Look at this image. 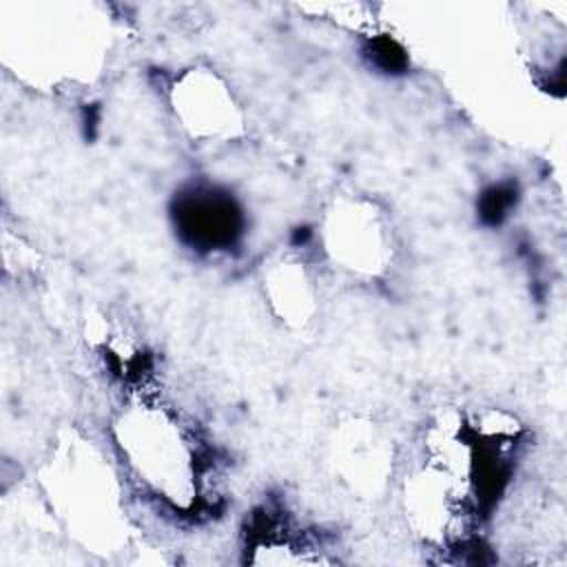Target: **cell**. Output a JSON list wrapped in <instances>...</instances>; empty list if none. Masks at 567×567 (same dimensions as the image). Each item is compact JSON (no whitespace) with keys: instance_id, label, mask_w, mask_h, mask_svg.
<instances>
[{"instance_id":"2","label":"cell","mask_w":567,"mask_h":567,"mask_svg":"<svg viewBox=\"0 0 567 567\" xmlns=\"http://www.w3.org/2000/svg\"><path fill=\"white\" fill-rule=\"evenodd\" d=\"M175 226L184 244L202 252L230 250L244 233L237 202L219 188L195 186L177 197Z\"/></svg>"},{"instance_id":"4","label":"cell","mask_w":567,"mask_h":567,"mask_svg":"<svg viewBox=\"0 0 567 567\" xmlns=\"http://www.w3.org/2000/svg\"><path fill=\"white\" fill-rule=\"evenodd\" d=\"M175 111L193 135L217 137L230 133L237 122L230 93L206 71H193L175 84Z\"/></svg>"},{"instance_id":"5","label":"cell","mask_w":567,"mask_h":567,"mask_svg":"<svg viewBox=\"0 0 567 567\" xmlns=\"http://www.w3.org/2000/svg\"><path fill=\"white\" fill-rule=\"evenodd\" d=\"M514 195L516 193L509 186L489 188L481 199V217L489 224H501L514 204Z\"/></svg>"},{"instance_id":"1","label":"cell","mask_w":567,"mask_h":567,"mask_svg":"<svg viewBox=\"0 0 567 567\" xmlns=\"http://www.w3.org/2000/svg\"><path fill=\"white\" fill-rule=\"evenodd\" d=\"M117 425L122 452L137 476L175 507H188L199 492L202 463L182 425L153 405L122 414Z\"/></svg>"},{"instance_id":"3","label":"cell","mask_w":567,"mask_h":567,"mask_svg":"<svg viewBox=\"0 0 567 567\" xmlns=\"http://www.w3.org/2000/svg\"><path fill=\"white\" fill-rule=\"evenodd\" d=\"M328 250L346 268L377 275L390 259V237L379 213L365 204L352 202L330 213L326 226Z\"/></svg>"}]
</instances>
